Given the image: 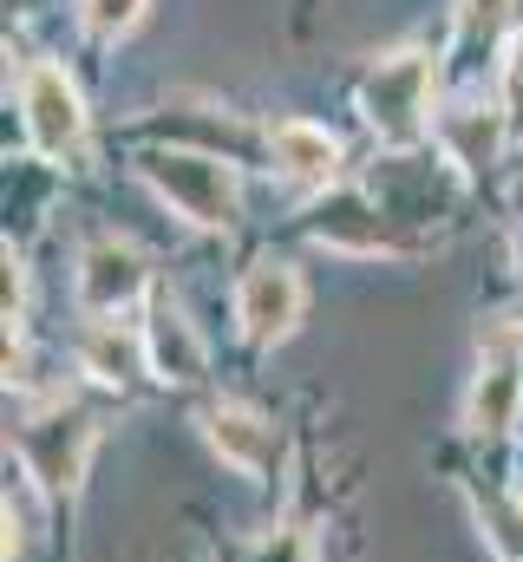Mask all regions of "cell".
<instances>
[{
	"label": "cell",
	"instance_id": "1",
	"mask_svg": "<svg viewBox=\"0 0 523 562\" xmlns=\"http://www.w3.org/2000/svg\"><path fill=\"white\" fill-rule=\"evenodd\" d=\"M137 170L183 223H197V229H230L236 223V177H230V164H216L203 150H144Z\"/></svg>",
	"mask_w": 523,
	"mask_h": 562
},
{
	"label": "cell",
	"instance_id": "2",
	"mask_svg": "<svg viewBox=\"0 0 523 562\" xmlns=\"http://www.w3.org/2000/svg\"><path fill=\"white\" fill-rule=\"evenodd\" d=\"M360 105H367V125L387 144H412L425 132V105H432V59L425 53L380 59L360 86Z\"/></svg>",
	"mask_w": 523,
	"mask_h": 562
},
{
	"label": "cell",
	"instance_id": "3",
	"mask_svg": "<svg viewBox=\"0 0 523 562\" xmlns=\"http://www.w3.org/2000/svg\"><path fill=\"white\" fill-rule=\"evenodd\" d=\"M20 105H26V138L40 157H79L86 150V105H79V86L59 72V66H26L20 79Z\"/></svg>",
	"mask_w": 523,
	"mask_h": 562
},
{
	"label": "cell",
	"instance_id": "4",
	"mask_svg": "<svg viewBox=\"0 0 523 562\" xmlns=\"http://www.w3.org/2000/svg\"><path fill=\"white\" fill-rule=\"evenodd\" d=\"M92 438L99 425L86 413H46L20 431V464L46 484V491H79L86 477V458H92Z\"/></svg>",
	"mask_w": 523,
	"mask_h": 562
},
{
	"label": "cell",
	"instance_id": "5",
	"mask_svg": "<svg viewBox=\"0 0 523 562\" xmlns=\"http://www.w3.org/2000/svg\"><path fill=\"white\" fill-rule=\"evenodd\" d=\"M236 321H243V334H249L256 347L288 340L294 321H301V276H294L288 262H256V269L243 276V288H236Z\"/></svg>",
	"mask_w": 523,
	"mask_h": 562
},
{
	"label": "cell",
	"instance_id": "6",
	"mask_svg": "<svg viewBox=\"0 0 523 562\" xmlns=\"http://www.w3.org/2000/svg\"><path fill=\"white\" fill-rule=\"evenodd\" d=\"M137 294H144V256H137L131 243L105 236V243H92V249L79 256V301H86L92 314H119Z\"/></svg>",
	"mask_w": 523,
	"mask_h": 562
},
{
	"label": "cell",
	"instance_id": "7",
	"mask_svg": "<svg viewBox=\"0 0 523 562\" xmlns=\"http://www.w3.org/2000/svg\"><path fill=\"white\" fill-rule=\"evenodd\" d=\"M203 431H210L216 458H223L230 471H243V477H262L268 458H275V425L262 419V413H249V406H216V413L203 419Z\"/></svg>",
	"mask_w": 523,
	"mask_h": 562
},
{
	"label": "cell",
	"instance_id": "8",
	"mask_svg": "<svg viewBox=\"0 0 523 562\" xmlns=\"http://www.w3.org/2000/svg\"><path fill=\"white\" fill-rule=\"evenodd\" d=\"M518 406H523V367L511 360V340H504V347L485 360V373H478V386H471L465 419H471V431L498 438V431H511V425H518Z\"/></svg>",
	"mask_w": 523,
	"mask_h": 562
},
{
	"label": "cell",
	"instance_id": "9",
	"mask_svg": "<svg viewBox=\"0 0 523 562\" xmlns=\"http://www.w3.org/2000/svg\"><path fill=\"white\" fill-rule=\"evenodd\" d=\"M144 347H151V373H157V380H177V386H190V380L203 373V340H197V327H190V321H183L170 301H157V307H151Z\"/></svg>",
	"mask_w": 523,
	"mask_h": 562
},
{
	"label": "cell",
	"instance_id": "10",
	"mask_svg": "<svg viewBox=\"0 0 523 562\" xmlns=\"http://www.w3.org/2000/svg\"><path fill=\"white\" fill-rule=\"evenodd\" d=\"M79 367H86L99 386H131V380L151 367V347H144V334H125L119 321H99V327L79 340Z\"/></svg>",
	"mask_w": 523,
	"mask_h": 562
},
{
	"label": "cell",
	"instance_id": "11",
	"mask_svg": "<svg viewBox=\"0 0 523 562\" xmlns=\"http://www.w3.org/2000/svg\"><path fill=\"white\" fill-rule=\"evenodd\" d=\"M275 164H281V177L288 183H327L334 177V164H341V150L334 138L321 132V125H301V119H288V125H275Z\"/></svg>",
	"mask_w": 523,
	"mask_h": 562
},
{
	"label": "cell",
	"instance_id": "12",
	"mask_svg": "<svg viewBox=\"0 0 523 562\" xmlns=\"http://www.w3.org/2000/svg\"><path fill=\"white\" fill-rule=\"evenodd\" d=\"M314 236L327 243V249H387V229H380V216L360 203V196H334L327 210H321V223H314Z\"/></svg>",
	"mask_w": 523,
	"mask_h": 562
},
{
	"label": "cell",
	"instance_id": "13",
	"mask_svg": "<svg viewBox=\"0 0 523 562\" xmlns=\"http://www.w3.org/2000/svg\"><path fill=\"white\" fill-rule=\"evenodd\" d=\"M504 20H511V0H465V20H458V53H465V59L491 53V46H498V33H504Z\"/></svg>",
	"mask_w": 523,
	"mask_h": 562
},
{
	"label": "cell",
	"instance_id": "14",
	"mask_svg": "<svg viewBox=\"0 0 523 562\" xmlns=\"http://www.w3.org/2000/svg\"><path fill=\"white\" fill-rule=\"evenodd\" d=\"M498 132H504V119H498V112H465V119H452L458 164H485V157L498 150Z\"/></svg>",
	"mask_w": 523,
	"mask_h": 562
},
{
	"label": "cell",
	"instance_id": "15",
	"mask_svg": "<svg viewBox=\"0 0 523 562\" xmlns=\"http://www.w3.org/2000/svg\"><path fill=\"white\" fill-rule=\"evenodd\" d=\"M137 13H144V0H86V26L99 33V40H119L137 26Z\"/></svg>",
	"mask_w": 523,
	"mask_h": 562
},
{
	"label": "cell",
	"instance_id": "16",
	"mask_svg": "<svg viewBox=\"0 0 523 562\" xmlns=\"http://www.w3.org/2000/svg\"><path fill=\"white\" fill-rule=\"evenodd\" d=\"M256 562H314V543L301 530H275L256 543Z\"/></svg>",
	"mask_w": 523,
	"mask_h": 562
},
{
	"label": "cell",
	"instance_id": "17",
	"mask_svg": "<svg viewBox=\"0 0 523 562\" xmlns=\"http://www.w3.org/2000/svg\"><path fill=\"white\" fill-rule=\"evenodd\" d=\"M0 269H7V340H13V334H20V256L7 249Z\"/></svg>",
	"mask_w": 523,
	"mask_h": 562
},
{
	"label": "cell",
	"instance_id": "18",
	"mask_svg": "<svg viewBox=\"0 0 523 562\" xmlns=\"http://www.w3.org/2000/svg\"><path fill=\"white\" fill-rule=\"evenodd\" d=\"M518 431H523V406H518Z\"/></svg>",
	"mask_w": 523,
	"mask_h": 562
}]
</instances>
